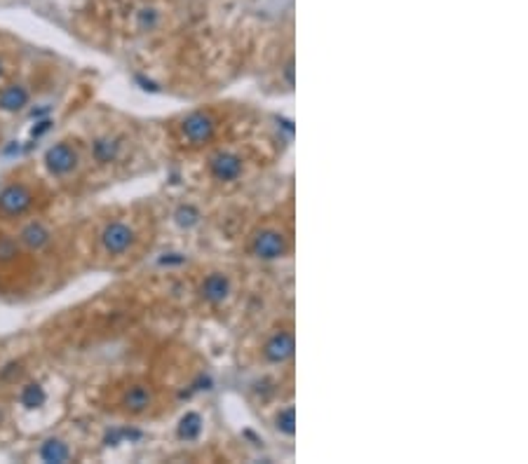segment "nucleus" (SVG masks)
<instances>
[{
	"label": "nucleus",
	"mask_w": 528,
	"mask_h": 464,
	"mask_svg": "<svg viewBox=\"0 0 528 464\" xmlns=\"http://www.w3.org/2000/svg\"><path fill=\"white\" fill-rule=\"evenodd\" d=\"M289 251V242L284 237V232L265 228L253 235L251 239V253L258 260H279L284 258Z\"/></svg>",
	"instance_id": "1"
},
{
	"label": "nucleus",
	"mask_w": 528,
	"mask_h": 464,
	"mask_svg": "<svg viewBox=\"0 0 528 464\" xmlns=\"http://www.w3.org/2000/svg\"><path fill=\"white\" fill-rule=\"evenodd\" d=\"M232 293V281L225 272H211L200 286V298L209 305H221Z\"/></svg>",
	"instance_id": "7"
},
{
	"label": "nucleus",
	"mask_w": 528,
	"mask_h": 464,
	"mask_svg": "<svg viewBox=\"0 0 528 464\" xmlns=\"http://www.w3.org/2000/svg\"><path fill=\"white\" fill-rule=\"evenodd\" d=\"M120 138L115 136H99L94 138V143H92V157H94L96 165H111V162H115L120 157Z\"/></svg>",
	"instance_id": "11"
},
{
	"label": "nucleus",
	"mask_w": 528,
	"mask_h": 464,
	"mask_svg": "<svg viewBox=\"0 0 528 464\" xmlns=\"http://www.w3.org/2000/svg\"><path fill=\"white\" fill-rule=\"evenodd\" d=\"M49 124H52V122H49V120H42L40 127H35V129H33V136H35V138L42 136V134H45V131L49 129Z\"/></svg>",
	"instance_id": "23"
},
{
	"label": "nucleus",
	"mask_w": 528,
	"mask_h": 464,
	"mask_svg": "<svg viewBox=\"0 0 528 464\" xmlns=\"http://www.w3.org/2000/svg\"><path fill=\"white\" fill-rule=\"evenodd\" d=\"M38 455H40L42 462L63 464V462L70 460V448H68L61 439H47V441H42Z\"/></svg>",
	"instance_id": "13"
},
{
	"label": "nucleus",
	"mask_w": 528,
	"mask_h": 464,
	"mask_svg": "<svg viewBox=\"0 0 528 464\" xmlns=\"http://www.w3.org/2000/svg\"><path fill=\"white\" fill-rule=\"evenodd\" d=\"M0 73H3V63H0Z\"/></svg>",
	"instance_id": "25"
},
{
	"label": "nucleus",
	"mask_w": 528,
	"mask_h": 464,
	"mask_svg": "<svg viewBox=\"0 0 528 464\" xmlns=\"http://www.w3.org/2000/svg\"><path fill=\"white\" fill-rule=\"evenodd\" d=\"M294 354V335L289 330H279L268 337V342L263 344V359L270 363H284L287 359H291Z\"/></svg>",
	"instance_id": "8"
},
{
	"label": "nucleus",
	"mask_w": 528,
	"mask_h": 464,
	"mask_svg": "<svg viewBox=\"0 0 528 464\" xmlns=\"http://www.w3.org/2000/svg\"><path fill=\"white\" fill-rule=\"evenodd\" d=\"M275 429H277L279 434L284 436H294L296 434V413H294V406L284 408V411L277 413V418H275Z\"/></svg>",
	"instance_id": "17"
},
{
	"label": "nucleus",
	"mask_w": 528,
	"mask_h": 464,
	"mask_svg": "<svg viewBox=\"0 0 528 464\" xmlns=\"http://www.w3.org/2000/svg\"><path fill=\"white\" fill-rule=\"evenodd\" d=\"M155 24H158V12H155L153 7H146V10L139 12V26L144 28V31H151Z\"/></svg>",
	"instance_id": "19"
},
{
	"label": "nucleus",
	"mask_w": 528,
	"mask_h": 464,
	"mask_svg": "<svg viewBox=\"0 0 528 464\" xmlns=\"http://www.w3.org/2000/svg\"><path fill=\"white\" fill-rule=\"evenodd\" d=\"M139 84H141V89H146V91H160V87L155 82H151V80H146V77H141V75H137L134 77Z\"/></svg>",
	"instance_id": "21"
},
{
	"label": "nucleus",
	"mask_w": 528,
	"mask_h": 464,
	"mask_svg": "<svg viewBox=\"0 0 528 464\" xmlns=\"http://www.w3.org/2000/svg\"><path fill=\"white\" fill-rule=\"evenodd\" d=\"M33 195L21 183H10L0 190V214L3 216H21L31 209Z\"/></svg>",
	"instance_id": "4"
},
{
	"label": "nucleus",
	"mask_w": 528,
	"mask_h": 464,
	"mask_svg": "<svg viewBox=\"0 0 528 464\" xmlns=\"http://www.w3.org/2000/svg\"><path fill=\"white\" fill-rule=\"evenodd\" d=\"M99 239H101V246H103L106 253L118 256V253H125L134 244L137 232H134V228H130V225L122 223V221H113V223L106 225Z\"/></svg>",
	"instance_id": "3"
},
{
	"label": "nucleus",
	"mask_w": 528,
	"mask_h": 464,
	"mask_svg": "<svg viewBox=\"0 0 528 464\" xmlns=\"http://www.w3.org/2000/svg\"><path fill=\"white\" fill-rule=\"evenodd\" d=\"M12 375H21V363H17V361H12V363H7L5 366V370L0 373V378L3 380H12Z\"/></svg>",
	"instance_id": "20"
},
{
	"label": "nucleus",
	"mask_w": 528,
	"mask_h": 464,
	"mask_svg": "<svg viewBox=\"0 0 528 464\" xmlns=\"http://www.w3.org/2000/svg\"><path fill=\"white\" fill-rule=\"evenodd\" d=\"M242 172H244V160L230 150L216 153L214 157L209 160V174L221 183L237 181L239 176H242Z\"/></svg>",
	"instance_id": "6"
},
{
	"label": "nucleus",
	"mask_w": 528,
	"mask_h": 464,
	"mask_svg": "<svg viewBox=\"0 0 528 464\" xmlns=\"http://www.w3.org/2000/svg\"><path fill=\"white\" fill-rule=\"evenodd\" d=\"M202 432V418L197 413H186L179 422V429H176V434H179L181 441H195L197 436Z\"/></svg>",
	"instance_id": "14"
},
{
	"label": "nucleus",
	"mask_w": 528,
	"mask_h": 464,
	"mask_svg": "<svg viewBox=\"0 0 528 464\" xmlns=\"http://www.w3.org/2000/svg\"><path fill=\"white\" fill-rule=\"evenodd\" d=\"M151 404H153V392L148 385H134L125 392V397H122L125 411H130L134 415L148 411V406Z\"/></svg>",
	"instance_id": "10"
},
{
	"label": "nucleus",
	"mask_w": 528,
	"mask_h": 464,
	"mask_svg": "<svg viewBox=\"0 0 528 464\" xmlns=\"http://www.w3.org/2000/svg\"><path fill=\"white\" fill-rule=\"evenodd\" d=\"M200 218H202V214L195 204H181V207L174 211L176 225H179V228H186V230L195 228V225L200 223Z\"/></svg>",
	"instance_id": "16"
},
{
	"label": "nucleus",
	"mask_w": 528,
	"mask_h": 464,
	"mask_svg": "<svg viewBox=\"0 0 528 464\" xmlns=\"http://www.w3.org/2000/svg\"><path fill=\"white\" fill-rule=\"evenodd\" d=\"M45 167L49 174L54 176H66L77 167V153L75 148L61 141V143H54L52 148H47L45 153Z\"/></svg>",
	"instance_id": "5"
},
{
	"label": "nucleus",
	"mask_w": 528,
	"mask_h": 464,
	"mask_svg": "<svg viewBox=\"0 0 528 464\" xmlns=\"http://www.w3.org/2000/svg\"><path fill=\"white\" fill-rule=\"evenodd\" d=\"M45 401H47V394H45V387L40 382H28L24 389H21V406L28 408V411L40 408Z\"/></svg>",
	"instance_id": "15"
},
{
	"label": "nucleus",
	"mask_w": 528,
	"mask_h": 464,
	"mask_svg": "<svg viewBox=\"0 0 528 464\" xmlns=\"http://www.w3.org/2000/svg\"><path fill=\"white\" fill-rule=\"evenodd\" d=\"M49 230L45 228L42 223H28V225H24L21 228V232H19V242L26 246V249H31V251H40V249H45V246L49 244Z\"/></svg>",
	"instance_id": "12"
},
{
	"label": "nucleus",
	"mask_w": 528,
	"mask_h": 464,
	"mask_svg": "<svg viewBox=\"0 0 528 464\" xmlns=\"http://www.w3.org/2000/svg\"><path fill=\"white\" fill-rule=\"evenodd\" d=\"M284 77H287L289 87H294V61H289V63H287V68H284Z\"/></svg>",
	"instance_id": "24"
},
{
	"label": "nucleus",
	"mask_w": 528,
	"mask_h": 464,
	"mask_svg": "<svg viewBox=\"0 0 528 464\" xmlns=\"http://www.w3.org/2000/svg\"><path fill=\"white\" fill-rule=\"evenodd\" d=\"M181 134H183V138H186L188 143H193V146L209 143V141L214 138V134H216V120L211 117L209 112L195 110V112H190V115L183 117Z\"/></svg>",
	"instance_id": "2"
},
{
	"label": "nucleus",
	"mask_w": 528,
	"mask_h": 464,
	"mask_svg": "<svg viewBox=\"0 0 528 464\" xmlns=\"http://www.w3.org/2000/svg\"><path fill=\"white\" fill-rule=\"evenodd\" d=\"M183 260L186 258H183L181 253H167V258H162V263L169 265V263H183Z\"/></svg>",
	"instance_id": "22"
},
{
	"label": "nucleus",
	"mask_w": 528,
	"mask_h": 464,
	"mask_svg": "<svg viewBox=\"0 0 528 464\" xmlns=\"http://www.w3.org/2000/svg\"><path fill=\"white\" fill-rule=\"evenodd\" d=\"M17 251H19V246L12 237H0V260H3V263L5 260H12L17 256Z\"/></svg>",
	"instance_id": "18"
},
{
	"label": "nucleus",
	"mask_w": 528,
	"mask_h": 464,
	"mask_svg": "<svg viewBox=\"0 0 528 464\" xmlns=\"http://www.w3.org/2000/svg\"><path fill=\"white\" fill-rule=\"evenodd\" d=\"M28 89L24 84H7L0 91V110L5 112H19L28 105Z\"/></svg>",
	"instance_id": "9"
}]
</instances>
